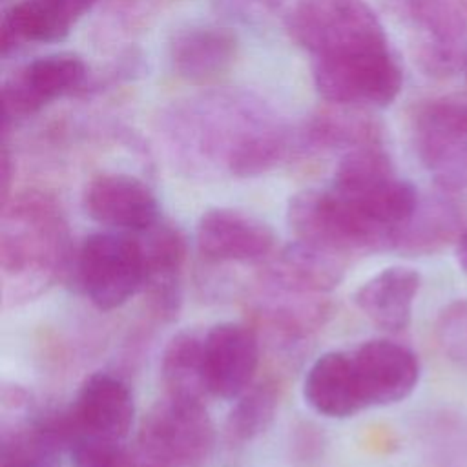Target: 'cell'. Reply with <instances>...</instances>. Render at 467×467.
Masks as SVG:
<instances>
[{
    "label": "cell",
    "mask_w": 467,
    "mask_h": 467,
    "mask_svg": "<svg viewBox=\"0 0 467 467\" xmlns=\"http://www.w3.org/2000/svg\"><path fill=\"white\" fill-rule=\"evenodd\" d=\"M350 358L365 407L398 403L410 396L420 381V359L401 343L368 339Z\"/></svg>",
    "instance_id": "obj_8"
},
{
    "label": "cell",
    "mask_w": 467,
    "mask_h": 467,
    "mask_svg": "<svg viewBox=\"0 0 467 467\" xmlns=\"http://www.w3.org/2000/svg\"><path fill=\"white\" fill-rule=\"evenodd\" d=\"M0 460V467H58L60 463L58 458L18 445H2Z\"/></svg>",
    "instance_id": "obj_24"
},
{
    "label": "cell",
    "mask_w": 467,
    "mask_h": 467,
    "mask_svg": "<svg viewBox=\"0 0 467 467\" xmlns=\"http://www.w3.org/2000/svg\"><path fill=\"white\" fill-rule=\"evenodd\" d=\"M463 2H465V4H467V0H463Z\"/></svg>",
    "instance_id": "obj_27"
},
{
    "label": "cell",
    "mask_w": 467,
    "mask_h": 467,
    "mask_svg": "<svg viewBox=\"0 0 467 467\" xmlns=\"http://www.w3.org/2000/svg\"><path fill=\"white\" fill-rule=\"evenodd\" d=\"M436 339L449 359L467 367V299H456L440 312Z\"/></svg>",
    "instance_id": "obj_23"
},
{
    "label": "cell",
    "mask_w": 467,
    "mask_h": 467,
    "mask_svg": "<svg viewBox=\"0 0 467 467\" xmlns=\"http://www.w3.org/2000/svg\"><path fill=\"white\" fill-rule=\"evenodd\" d=\"M84 77L86 64L73 53H51L31 60L4 84V117H29L55 99L71 93Z\"/></svg>",
    "instance_id": "obj_11"
},
{
    "label": "cell",
    "mask_w": 467,
    "mask_h": 467,
    "mask_svg": "<svg viewBox=\"0 0 467 467\" xmlns=\"http://www.w3.org/2000/svg\"><path fill=\"white\" fill-rule=\"evenodd\" d=\"M454 257L462 272L467 275V228H463V232L454 243Z\"/></svg>",
    "instance_id": "obj_25"
},
{
    "label": "cell",
    "mask_w": 467,
    "mask_h": 467,
    "mask_svg": "<svg viewBox=\"0 0 467 467\" xmlns=\"http://www.w3.org/2000/svg\"><path fill=\"white\" fill-rule=\"evenodd\" d=\"M462 228L458 210L445 201L421 204L401 230L394 250L407 255H429L440 252L447 244H454Z\"/></svg>",
    "instance_id": "obj_20"
},
{
    "label": "cell",
    "mask_w": 467,
    "mask_h": 467,
    "mask_svg": "<svg viewBox=\"0 0 467 467\" xmlns=\"http://www.w3.org/2000/svg\"><path fill=\"white\" fill-rule=\"evenodd\" d=\"M237 46V36L228 27H190L170 44V60L179 77L190 82H208L232 66Z\"/></svg>",
    "instance_id": "obj_18"
},
{
    "label": "cell",
    "mask_w": 467,
    "mask_h": 467,
    "mask_svg": "<svg viewBox=\"0 0 467 467\" xmlns=\"http://www.w3.org/2000/svg\"><path fill=\"white\" fill-rule=\"evenodd\" d=\"M197 250L215 263H263L275 252V234L259 217L235 208L206 210L195 228Z\"/></svg>",
    "instance_id": "obj_7"
},
{
    "label": "cell",
    "mask_w": 467,
    "mask_h": 467,
    "mask_svg": "<svg viewBox=\"0 0 467 467\" xmlns=\"http://www.w3.org/2000/svg\"><path fill=\"white\" fill-rule=\"evenodd\" d=\"M213 440L204 401L164 396L144 416L133 452L140 467H201Z\"/></svg>",
    "instance_id": "obj_3"
},
{
    "label": "cell",
    "mask_w": 467,
    "mask_h": 467,
    "mask_svg": "<svg viewBox=\"0 0 467 467\" xmlns=\"http://www.w3.org/2000/svg\"><path fill=\"white\" fill-rule=\"evenodd\" d=\"M64 414L69 443L77 436L122 441L133 425L135 403L124 379L109 372H93L84 379L71 409Z\"/></svg>",
    "instance_id": "obj_9"
},
{
    "label": "cell",
    "mask_w": 467,
    "mask_h": 467,
    "mask_svg": "<svg viewBox=\"0 0 467 467\" xmlns=\"http://www.w3.org/2000/svg\"><path fill=\"white\" fill-rule=\"evenodd\" d=\"M414 144L421 164L445 190L467 184V102L429 100L414 115Z\"/></svg>",
    "instance_id": "obj_6"
},
{
    "label": "cell",
    "mask_w": 467,
    "mask_h": 467,
    "mask_svg": "<svg viewBox=\"0 0 467 467\" xmlns=\"http://www.w3.org/2000/svg\"><path fill=\"white\" fill-rule=\"evenodd\" d=\"M234 401L226 432L237 443L252 441L272 425L279 405V389L272 379L254 381Z\"/></svg>",
    "instance_id": "obj_21"
},
{
    "label": "cell",
    "mask_w": 467,
    "mask_h": 467,
    "mask_svg": "<svg viewBox=\"0 0 467 467\" xmlns=\"http://www.w3.org/2000/svg\"><path fill=\"white\" fill-rule=\"evenodd\" d=\"M84 210L99 224L126 234H140L161 221L151 188L128 173H100L84 192Z\"/></svg>",
    "instance_id": "obj_10"
},
{
    "label": "cell",
    "mask_w": 467,
    "mask_h": 467,
    "mask_svg": "<svg viewBox=\"0 0 467 467\" xmlns=\"http://www.w3.org/2000/svg\"><path fill=\"white\" fill-rule=\"evenodd\" d=\"M135 235L140 243L146 270L142 294L157 316L171 319L181 308V274L186 259L184 235L162 219Z\"/></svg>",
    "instance_id": "obj_14"
},
{
    "label": "cell",
    "mask_w": 467,
    "mask_h": 467,
    "mask_svg": "<svg viewBox=\"0 0 467 467\" xmlns=\"http://www.w3.org/2000/svg\"><path fill=\"white\" fill-rule=\"evenodd\" d=\"M161 376L166 396L204 401L210 396L204 365V336L190 330L171 336L162 350Z\"/></svg>",
    "instance_id": "obj_19"
},
{
    "label": "cell",
    "mask_w": 467,
    "mask_h": 467,
    "mask_svg": "<svg viewBox=\"0 0 467 467\" xmlns=\"http://www.w3.org/2000/svg\"><path fill=\"white\" fill-rule=\"evenodd\" d=\"M420 288L421 275L418 270L394 265L361 283L352 299L358 310L378 328L401 332L410 325Z\"/></svg>",
    "instance_id": "obj_15"
},
{
    "label": "cell",
    "mask_w": 467,
    "mask_h": 467,
    "mask_svg": "<svg viewBox=\"0 0 467 467\" xmlns=\"http://www.w3.org/2000/svg\"><path fill=\"white\" fill-rule=\"evenodd\" d=\"M67 451L71 467H140L133 449H126L119 440L77 436Z\"/></svg>",
    "instance_id": "obj_22"
},
{
    "label": "cell",
    "mask_w": 467,
    "mask_h": 467,
    "mask_svg": "<svg viewBox=\"0 0 467 467\" xmlns=\"http://www.w3.org/2000/svg\"><path fill=\"white\" fill-rule=\"evenodd\" d=\"M75 252L60 208L46 195L27 193L4 212L0 228L2 288L7 301L42 294L71 275Z\"/></svg>",
    "instance_id": "obj_2"
},
{
    "label": "cell",
    "mask_w": 467,
    "mask_h": 467,
    "mask_svg": "<svg viewBox=\"0 0 467 467\" xmlns=\"http://www.w3.org/2000/svg\"><path fill=\"white\" fill-rule=\"evenodd\" d=\"M347 272V255L296 239L263 261V279L270 286L319 296L339 286Z\"/></svg>",
    "instance_id": "obj_13"
},
{
    "label": "cell",
    "mask_w": 467,
    "mask_h": 467,
    "mask_svg": "<svg viewBox=\"0 0 467 467\" xmlns=\"http://www.w3.org/2000/svg\"><path fill=\"white\" fill-rule=\"evenodd\" d=\"M97 0H18L2 18V55L18 42H60Z\"/></svg>",
    "instance_id": "obj_16"
},
{
    "label": "cell",
    "mask_w": 467,
    "mask_h": 467,
    "mask_svg": "<svg viewBox=\"0 0 467 467\" xmlns=\"http://www.w3.org/2000/svg\"><path fill=\"white\" fill-rule=\"evenodd\" d=\"M296 31L314 53V84L323 99L389 106L400 95L401 67L381 24L361 0L308 5L299 13Z\"/></svg>",
    "instance_id": "obj_1"
},
{
    "label": "cell",
    "mask_w": 467,
    "mask_h": 467,
    "mask_svg": "<svg viewBox=\"0 0 467 467\" xmlns=\"http://www.w3.org/2000/svg\"><path fill=\"white\" fill-rule=\"evenodd\" d=\"M286 223L296 239L345 255L381 250L372 232L330 186L296 193L286 208Z\"/></svg>",
    "instance_id": "obj_5"
},
{
    "label": "cell",
    "mask_w": 467,
    "mask_h": 467,
    "mask_svg": "<svg viewBox=\"0 0 467 467\" xmlns=\"http://www.w3.org/2000/svg\"><path fill=\"white\" fill-rule=\"evenodd\" d=\"M71 275L99 310L122 306L144 286L139 237L115 230L89 234L75 252Z\"/></svg>",
    "instance_id": "obj_4"
},
{
    "label": "cell",
    "mask_w": 467,
    "mask_h": 467,
    "mask_svg": "<svg viewBox=\"0 0 467 467\" xmlns=\"http://www.w3.org/2000/svg\"><path fill=\"white\" fill-rule=\"evenodd\" d=\"M303 398L327 418L343 420L365 409L350 354L341 350L321 354L305 374Z\"/></svg>",
    "instance_id": "obj_17"
},
{
    "label": "cell",
    "mask_w": 467,
    "mask_h": 467,
    "mask_svg": "<svg viewBox=\"0 0 467 467\" xmlns=\"http://www.w3.org/2000/svg\"><path fill=\"white\" fill-rule=\"evenodd\" d=\"M259 337L244 323L224 321L204 334V365L210 396L235 400L254 381L259 367Z\"/></svg>",
    "instance_id": "obj_12"
},
{
    "label": "cell",
    "mask_w": 467,
    "mask_h": 467,
    "mask_svg": "<svg viewBox=\"0 0 467 467\" xmlns=\"http://www.w3.org/2000/svg\"><path fill=\"white\" fill-rule=\"evenodd\" d=\"M463 67H465V77H467V62H465V66H463Z\"/></svg>",
    "instance_id": "obj_26"
}]
</instances>
